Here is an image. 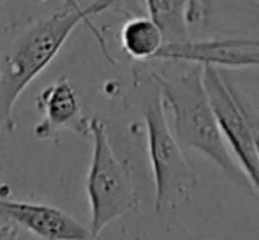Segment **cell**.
Segmentation results:
<instances>
[{"mask_svg": "<svg viewBox=\"0 0 259 240\" xmlns=\"http://www.w3.org/2000/svg\"><path fill=\"white\" fill-rule=\"evenodd\" d=\"M109 7H113V0H96L87 7L65 6L60 13L14 32L9 46L4 52L0 50V129L13 133L16 127L13 110L18 97L52 64L79 23H87L106 48L103 35L90 23V18Z\"/></svg>", "mask_w": 259, "mask_h": 240, "instance_id": "6da1fadb", "label": "cell"}, {"mask_svg": "<svg viewBox=\"0 0 259 240\" xmlns=\"http://www.w3.org/2000/svg\"><path fill=\"white\" fill-rule=\"evenodd\" d=\"M150 72L160 89L164 106L171 111V131L180 147L184 150L201 152L229 179L245 182L247 177L236 166L208 99L203 83V65L194 64L191 71L175 78L155 71Z\"/></svg>", "mask_w": 259, "mask_h": 240, "instance_id": "7a4b0ae2", "label": "cell"}, {"mask_svg": "<svg viewBox=\"0 0 259 240\" xmlns=\"http://www.w3.org/2000/svg\"><path fill=\"white\" fill-rule=\"evenodd\" d=\"M134 87L147 127L148 157L155 182V210H175L187 203L198 187V175L166 120V106L152 72H136Z\"/></svg>", "mask_w": 259, "mask_h": 240, "instance_id": "3957f363", "label": "cell"}, {"mask_svg": "<svg viewBox=\"0 0 259 240\" xmlns=\"http://www.w3.org/2000/svg\"><path fill=\"white\" fill-rule=\"evenodd\" d=\"M90 136L94 150L87 177V194L92 212L89 230L92 238H101L109 223L138 210V192L131 170L116 157L101 120L90 118Z\"/></svg>", "mask_w": 259, "mask_h": 240, "instance_id": "277c9868", "label": "cell"}, {"mask_svg": "<svg viewBox=\"0 0 259 240\" xmlns=\"http://www.w3.org/2000/svg\"><path fill=\"white\" fill-rule=\"evenodd\" d=\"M203 83L229 152L259 194V154L254 115L249 99L238 92L233 79L213 65H203Z\"/></svg>", "mask_w": 259, "mask_h": 240, "instance_id": "5b68a950", "label": "cell"}, {"mask_svg": "<svg viewBox=\"0 0 259 240\" xmlns=\"http://www.w3.org/2000/svg\"><path fill=\"white\" fill-rule=\"evenodd\" d=\"M155 60H184L213 67H259V39L222 37L164 43Z\"/></svg>", "mask_w": 259, "mask_h": 240, "instance_id": "8992f818", "label": "cell"}, {"mask_svg": "<svg viewBox=\"0 0 259 240\" xmlns=\"http://www.w3.org/2000/svg\"><path fill=\"white\" fill-rule=\"evenodd\" d=\"M0 217L42 240H101L92 238L89 228L57 207L0 199Z\"/></svg>", "mask_w": 259, "mask_h": 240, "instance_id": "52a82bcc", "label": "cell"}, {"mask_svg": "<svg viewBox=\"0 0 259 240\" xmlns=\"http://www.w3.org/2000/svg\"><path fill=\"white\" fill-rule=\"evenodd\" d=\"M35 103L42 115L41 122L34 129L37 140L52 138L62 129L74 131L79 136H90V118L83 115L78 94L67 78L46 87Z\"/></svg>", "mask_w": 259, "mask_h": 240, "instance_id": "ba28073f", "label": "cell"}, {"mask_svg": "<svg viewBox=\"0 0 259 240\" xmlns=\"http://www.w3.org/2000/svg\"><path fill=\"white\" fill-rule=\"evenodd\" d=\"M122 48L134 60L155 59L157 52L166 43L160 28L148 16H134L125 21L120 34Z\"/></svg>", "mask_w": 259, "mask_h": 240, "instance_id": "9c48e42d", "label": "cell"}, {"mask_svg": "<svg viewBox=\"0 0 259 240\" xmlns=\"http://www.w3.org/2000/svg\"><path fill=\"white\" fill-rule=\"evenodd\" d=\"M152 20L160 28L166 43H184L191 39V27L185 14V0H145Z\"/></svg>", "mask_w": 259, "mask_h": 240, "instance_id": "30bf717a", "label": "cell"}, {"mask_svg": "<svg viewBox=\"0 0 259 240\" xmlns=\"http://www.w3.org/2000/svg\"><path fill=\"white\" fill-rule=\"evenodd\" d=\"M185 14L189 27L203 23L208 14V0H185Z\"/></svg>", "mask_w": 259, "mask_h": 240, "instance_id": "8fae6325", "label": "cell"}, {"mask_svg": "<svg viewBox=\"0 0 259 240\" xmlns=\"http://www.w3.org/2000/svg\"><path fill=\"white\" fill-rule=\"evenodd\" d=\"M16 228L11 223H0V240H13Z\"/></svg>", "mask_w": 259, "mask_h": 240, "instance_id": "7c38bea8", "label": "cell"}, {"mask_svg": "<svg viewBox=\"0 0 259 240\" xmlns=\"http://www.w3.org/2000/svg\"><path fill=\"white\" fill-rule=\"evenodd\" d=\"M120 7V9L125 11H138L140 6H138V0H113V7Z\"/></svg>", "mask_w": 259, "mask_h": 240, "instance_id": "4fadbf2b", "label": "cell"}, {"mask_svg": "<svg viewBox=\"0 0 259 240\" xmlns=\"http://www.w3.org/2000/svg\"><path fill=\"white\" fill-rule=\"evenodd\" d=\"M13 240H42V238H39V237H35V235L28 233V231L21 230V228H20V230L16 228V233H14Z\"/></svg>", "mask_w": 259, "mask_h": 240, "instance_id": "5bb4252c", "label": "cell"}, {"mask_svg": "<svg viewBox=\"0 0 259 240\" xmlns=\"http://www.w3.org/2000/svg\"><path fill=\"white\" fill-rule=\"evenodd\" d=\"M254 131H256V147H257V154H259V117H257V113L254 115Z\"/></svg>", "mask_w": 259, "mask_h": 240, "instance_id": "9a60e30c", "label": "cell"}, {"mask_svg": "<svg viewBox=\"0 0 259 240\" xmlns=\"http://www.w3.org/2000/svg\"><path fill=\"white\" fill-rule=\"evenodd\" d=\"M65 6H78L76 0H65Z\"/></svg>", "mask_w": 259, "mask_h": 240, "instance_id": "2e32d148", "label": "cell"}]
</instances>
